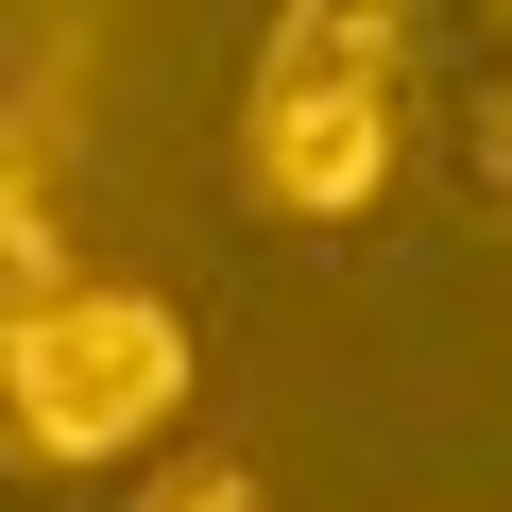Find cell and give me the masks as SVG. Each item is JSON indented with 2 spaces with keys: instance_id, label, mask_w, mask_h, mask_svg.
<instances>
[{
  "instance_id": "4",
  "label": "cell",
  "mask_w": 512,
  "mask_h": 512,
  "mask_svg": "<svg viewBox=\"0 0 512 512\" xmlns=\"http://www.w3.org/2000/svg\"><path fill=\"white\" fill-rule=\"evenodd\" d=\"M461 171H478V205H512V35H478V69H461Z\"/></svg>"
},
{
  "instance_id": "2",
  "label": "cell",
  "mask_w": 512,
  "mask_h": 512,
  "mask_svg": "<svg viewBox=\"0 0 512 512\" xmlns=\"http://www.w3.org/2000/svg\"><path fill=\"white\" fill-rule=\"evenodd\" d=\"M171 410H188V325L154 291L86 274L69 308H35L18 342H0V427H18L35 461H137Z\"/></svg>"
},
{
  "instance_id": "6",
  "label": "cell",
  "mask_w": 512,
  "mask_h": 512,
  "mask_svg": "<svg viewBox=\"0 0 512 512\" xmlns=\"http://www.w3.org/2000/svg\"><path fill=\"white\" fill-rule=\"evenodd\" d=\"M137 512H274V495H256V478H239V461H171V478H154V495H137Z\"/></svg>"
},
{
  "instance_id": "1",
  "label": "cell",
  "mask_w": 512,
  "mask_h": 512,
  "mask_svg": "<svg viewBox=\"0 0 512 512\" xmlns=\"http://www.w3.org/2000/svg\"><path fill=\"white\" fill-rule=\"evenodd\" d=\"M410 35L359 18V0H291L274 35H256V86H239V154L291 222H359L410 154V103H393Z\"/></svg>"
},
{
  "instance_id": "5",
  "label": "cell",
  "mask_w": 512,
  "mask_h": 512,
  "mask_svg": "<svg viewBox=\"0 0 512 512\" xmlns=\"http://www.w3.org/2000/svg\"><path fill=\"white\" fill-rule=\"evenodd\" d=\"M35 86H52V35L0 18V154H35Z\"/></svg>"
},
{
  "instance_id": "3",
  "label": "cell",
  "mask_w": 512,
  "mask_h": 512,
  "mask_svg": "<svg viewBox=\"0 0 512 512\" xmlns=\"http://www.w3.org/2000/svg\"><path fill=\"white\" fill-rule=\"evenodd\" d=\"M86 274H69V222H52V188H35V154H0V342H18L35 308H69Z\"/></svg>"
}]
</instances>
